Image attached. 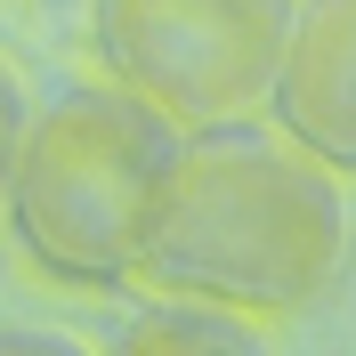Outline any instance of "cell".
Listing matches in <instances>:
<instances>
[{"label":"cell","instance_id":"6da1fadb","mask_svg":"<svg viewBox=\"0 0 356 356\" xmlns=\"http://www.w3.org/2000/svg\"><path fill=\"white\" fill-rule=\"evenodd\" d=\"M348 202L340 170L308 154L284 122H202L186 130L170 211H162L138 284L195 291L259 324L308 316L348 275Z\"/></svg>","mask_w":356,"mask_h":356},{"label":"cell","instance_id":"7a4b0ae2","mask_svg":"<svg viewBox=\"0 0 356 356\" xmlns=\"http://www.w3.org/2000/svg\"><path fill=\"white\" fill-rule=\"evenodd\" d=\"M178 162H186V122L154 97L122 81L57 89L17 146L0 227L17 259L57 291H122L146 267Z\"/></svg>","mask_w":356,"mask_h":356},{"label":"cell","instance_id":"3957f363","mask_svg":"<svg viewBox=\"0 0 356 356\" xmlns=\"http://www.w3.org/2000/svg\"><path fill=\"white\" fill-rule=\"evenodd\" d=\"M300 0H89L97 73L154 97L186 130L259 113Z\"/></svg>","mask_w":356,"mask_h":356},{"label":"cell","instance_id":"277c9868","mask_svg":"<svg viewBox=\"0 0 356 356\" xmlns=\"http://www.w3.org/2000/svg\"><path fill=\"white\" fill-rule=\"evenodd\" d=\"M267 122H284L340 178L356 170V0H300L284 73L267 89Z\"/></svg>","mask_w":356,"mask_h":356},{"label":"cell","instance_id":"5b68a950","mask_svg":"<svg viewBox=\"0 0 356 356\" xmlns=\"http://www.w3.org/2000/svg\"><path fill=\"white\" fill-rule=\"evenodd\" d=\"M259 316L243 308H219V300H195V291H162L146 316H130L113 348L122 356H251L259 332H251Z\"/></svg>","mask_w":356,"mask_h":356},{"label":"cell","instance_id":"8992f818","mask_svg":"<svg viewBox=\"0 0 356 356\" xmlns=\"http://www.w3.org/2000/svg\"><path fill=\"white\" fill-rule=\"evenodd\" d=\"M24 130H33V113H24V89H17V73H8V57H0V202H8V170H17Z\"/></svg>","mask_w":356,"mask_h":356}]
</instances>
